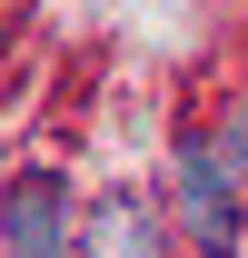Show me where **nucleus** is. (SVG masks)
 <instances>
[{"instance_id": "obj_1", "label": "nucleus", "mask_w": 248, "mask_h": 258, "mask_svg": "<svg viewBox=\"0 0 248 258\" xmlns=\"http://www.w3.org/2000/svg\"><path fill=\"white\" fill-rule=\"evenodd\" d=\"M60 238H70V199H60V179H10V209H0V248L50 258Z\"/></svg>"}, {"instance_id": "obj_2", "label": "nucleus", "mask_w": 248, "mask_h": 258, "mask_svg": "<svg viewBox=\"0 0 248 258\" xmlns=\"http://www.w3.org/2000/svg\"><path fill=\"white\" fill-rule=\"evenodd\" d=\"M179 219L199 228V238H238V209H228V159L179 149Z\"/></svg>"}, {"instance_id": "obj_3", "label": "nucleus", "mask_w": 248, "mask_h": 258, "mask_svg": "<svg viewBox=\"0 0 248 258\" xmlns=\"http://www.w3.org/2000/svg\"><path fill=\"white\" fill-rule=\"evenodd\" d=\"M159 228H149V209L139 199H99V219H90V248H109V258H129V248H149Z\"/></svg>"}, {"instance_id": "obj_4", "label": "nucleus", "mask_w": 248, "mask_h": 258, "mask_svg": "<svg viewBox=\"0 0 248 258\" xmlns=\"http://www.w3.org/2000/svg\"><path fill=\"white\" fill-rule=\"evenodd\" d=\"M218 159H228V179L248 189V99L228 109V119H218Z\"/></svg>"}]
</instances>
